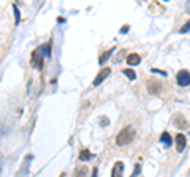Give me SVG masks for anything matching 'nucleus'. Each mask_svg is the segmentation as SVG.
I'll return each instance as SVG.
<instances>
[{"label":"nucleus","mask_w":190,"mask_h":177,"mask_svg":"<svg viewBox=\"0 0 190 177\" xmlns=\"http://www.w3.org/2000/svg\"><path fill=\"white\" fill-rule=\"evenodd\" d=\"M128 32V25H124V29H122V33H127Z\"/></svg>","instance_id":"6ab92c4d"},{"label":"nucleus","mask_w":190,"mask_h":177,"mask_svg":"<svg viewBox=\"0 0 190 177\" xmlns=\"http://www.w3.org/2000/svg\"><path fill=\"white\" fill-rule=\"evenodd\" d=\"M140 171H141V166H140V165H136V168H135V171L132 172V177H136L138 174H140Z\"/></svg>","instance_id":"f3484780"},{"label":"nucleus","mask_w":190,"mask_h":177,"mask_svg":"<svg viewBox=\"0 0 190 177\" xmlns=\"http://www.w3.org/2000/svg\"><path fill=\"white\" fill-rule=\"evenodd\" d=\"M100 124H101V125H106V124H108V120H106L105 117H103V119H101V122H100Z\"/></svg>","instance_id":"aec40b11"},{"label":"nucleus","mask_w":190,"mask_h":177,"mask_svg":"<svg viewBox=\"0 0 190 177\" xmlns=\"http://www.w3.org/2000/svg\"><path fill=\"white\" fill-rule=\"evenodd\" d=\"M113 51H114V48H113V49H109V51H105L103 54H101V57H100V63H101V65H103V63H105L106 60H108L109 57H111V54H113Z\"/></svg>","instance_id":"ddd939ff"},{"label":"nucleus","mask_w":190,"mask_h":177,"mask_svg":"<svg viewBox=\"0 0 190 177\" xmlns=\"http://www.w3.org/2000/svg\"><path fill=\"white\" fill-rule=\"evenodd\" d=\"M13 10H15V14H16V24H17V22H19V10H17V7L16 5H13Z\"/></svg>","instance_id":"dca6fc26"},{"label":"nucleus","mask_w":190,"mask_h":177,"mask_svg":"<svg viewBox=\"0 0 190 177\" xmlns=\"http://www.w3.org/2000/svg\"><path fill=\"white\" fill-rule=\"evenodd\" d=\"M174 125L178 126L179 130H182V128H187V126H189V122L184 119L182 114H176L174 116Z\"/></svg>","instance_id":"0eeeda50"},{"label":"nucleus","mask_w":190,"mask_h":177,"mask_svg":"<svg viewBox=\"0 0 190 177\" xmlns=\"http://www.w3.org/2000/svg\"><path fill=\"white\" fill-rule=\"evenodd\" d=\"M185 144H187V138H185L182 133H179L178 136H176V149H178V152H182L184 150Z\"/></svg>","instance_id":"6e6552de"},{"label":"nucleus","mask_w":190,"mask_h":177,"mask_svg":"<svg viewBox=\"0 0 190 177\" xmlns=\"http://www.w3.org/2000/svg\"><path fill=\"white\" fill-rule=\"evenodd\" d=\"M124 174V163L122 161H116L113 166V172H111V177H122Z\"/></svg>","instance_id":"423d86ee"},{"label":"nucleus","mask_w":190,"mask_h":177,"mask_svg":"<svg viewBox=\"0 0 190 177\" xmlns=\"http://www.w3.org/2000/svg\"><path fill=\"white\" fill-rule=\"evenodd\" d=\"M160 141L165 144L166 147H168V146H171V142H173V139H171V136H170V133H168V131H163V133H162V136H160Z\"/></svg>","instance_id":"9b49d317"},{"label":"nucleus","mask_w":190,"mask_h":177,"mask_svg":"<svg viewBox=\"0 0 190 177\" xmlns=\"http://www.w3.org/2000/svg\"><path fill=\"white\" fill-rule=\"evenodd\" d=\"M147 90H149V93H152V95L160 93L162 82H160L159 79H149V81H147Z\"/></svg>","instance_id":"7ed1b4c3"},{"label":"nucleus","mask_w":190,"mask_h":177,"mask_svg":"<svg viewBox=\"0 0 190 177\" xmlns=\"http://www.w3.org/2000/svg\"><path fill=\"white\" fill-rule=\"evenodd\" d=\"M87 172H89L87 166H78L76 169H75V174H73V177H87Z\"/></svg>","instance_id":"9d476101"},{"label":"nucleus","mask_w":190,"mask_h":177,"mask_svg":"<svg viewBox=\"0 0 190 177\" xmlns=\"http://www.w3.org/2000/svg\"><path fill=\"white\" fill-rule=\"evenodd\" d=\"M189 30H190V19L182 25V29H181V33H185V32H189Z\"/></svg>","instance_id":"2eb2a0df"},{"label":"nucleus","mask_w":190,"mask_h":177,"mask_svg":"<svg viewBox=\"0 0 190 177\" xmlns=\"http://www.w3.org/2000/svg\"><path fill=\"white\" fill-rule=\"evenodd\" d=\"M94 158V155L89 152V150H81V153H79V160H82V161H87V160H92Z\"/></svg>","instance_id":"f8f14e48"},{"label":"nucleus","mask_w":190,"mask_h":177,"mask_svg":"<svg viewBox=\"0 0 190 177\" xmlns=\"http://www.w3.org/2000/svg\"><path fill=\"white\" fill-rule=\"evenodd\" d=\"M176 81H178V84L181 87H187L190 84V73L187 70H181L178 74H176Z\"/></svg>","instance_id":"f03ea898"},{"label":"nucleus","mask_w":190,"mask_h":177,"mask_svg":"<svg viewBox=\"0 0 190 177\" xmlns=\"http://www.w3.org/2000/svg\"><path fill=\"white\" fill-rule=\"evenodd\" d=\"M122 73L127 76L128 79H136V73L132 70V68H125V70H122Z\"/></svg>","instance_id":"4468645a"},{"label":"nucleus","mask_w":190,"mask_h":177,"mask_svg":"<svg viewBox=\"0 0 190 177\" xmlns=\"http://www.w3.org/2000/svg\"><path fill=\"white\" fill-rule=\"evenodd\" d=\"M152 73H159V74H162V76H166V71L157 70V68H152Z\"/></svg>","instance_id":"a211bd4d"},{"label":"nucleus","mask_w":190,"mask_h":177,"mask_svg":"<svg viewBox=\"0 0 190 177\" xmlns=\"http://www.w3.org/2000/svg\"><path fill=\"white\" fill-rule=\"evenodd\" d=\"M109 73H111V68L108 66V68H101V70L98 71V74H97V78L94 79V85H98V84H101L103 81L109 76Z\"/></svg>","instance_id":"39448f33"},{"label":"nucleus","mask_w":190,"mask_h":177,"mask_svg":"<svg viewBox=\"0 0 190 177\" xmlns=\"http://www.w3.org/2000/svg\"><path fill=\"white\" fill-rule=\"evenodd\" d=\"M97 172H98V171H97V168H95L94 172H92V177H97Z\"/></svg>","instance_id":"412c9836"},{"label":"nucleus","mask_w":190,"mask_h":177,"mask_svg":"<svg viewBox=\"0 0 190 177\" xmlns=\"http://www.w3.org/2000/svg\"><path fill=\"white\" fill-rule=\"evenodd\" d=\"M140 62H141V57L138 56L136 52H133V54H130V56H127V65L135 66V65H140Z\"/></svg>","instance_id":"1a4fd4ad"},{"label":"nucleus","mask_w":190,"mask_h":177,"mask_svg":"<svg viewBox=\"0 0 190 177\" xmlns=\"http://www.w3.org/2000/svg\"><path fill=\"white\" fill-rule=\"evenodd\" d=\"M30 63H32V66H33V68H36V70H41V65H43V57H41V54L38 51L32 52Z\"/></svg>","instance_id":"20e7f679"},{"label":"nucleus","mask_w":190,"mask_h":177,"mask_svg":"<svg viewBox=\"0 0 190 177\" xmlns=\"http://www.w3.org/2000/svg\"><path fill=\"white\" fill-rule=\"evenodd\" d=\"M135 134L136 131L133 126H125L119 131V134L116 136V144L117 146H127V144H130L133 139H135Z\"/></svg>","instance_id":"f257e3e1"}]
</instances>
